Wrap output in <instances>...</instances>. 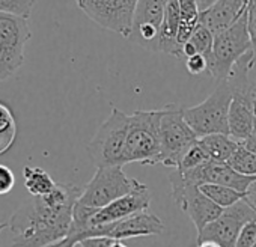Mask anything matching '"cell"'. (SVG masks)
<instances>
[{"label": "cell", "mask_w": 256, "mask_h": 247, "mask_svg": "<svg viewBox=\"0 0 256 247\" xmlns=\"http://www.w3.org/2000/svg\"><path fill=\"white\" fill-rule=\"evenodd\" d=\"M252 52L247 30V11L229 29L214 36L212 53L208 59V74L218 83L228 80L234 66Z\"/></svg>", "instance_id": "5b68a950"}, {"label": "cell", "mask_w": 256, "mask_h": 247, "mask_svg": "<svg viewBox=\"0 0 256 247\" xmlns=\"http://www.w3.org/2000/svg\"><path fill=\"white\" fill-rule=\"evenodd\" d=\"M6 228H10V223H6V222H4V223H0V234H2Z\"/></svg>", "instance_id": "8d00e7d4"}, {"label": "cell", "mask_w": 256, "mask_h": 247, "mask_svg": "<svg viewBox=\"0 0 256 247\" xmlns=\"http://www.w3.org/2000/svg\"><path fill=\"white\" fill-rule=\"evenodd\" d=\"M24 187L32 194V198H40L48 194L58 182L50 176L48 172L38 166H24L23 168Z\"/></svg>", "instance_id": "e0dca14e"}, {"label": "cell", "mask_w": 256, "mask_h": 247, "mask_svg": "<svg viewBox=\"0 0 256 247\" xmlns=\"http://www.w3.org/2000/svg\"><path fill=\"white\" fill-rule=\"evenodd\" d=\"M256 244V217L247 222L235 242V247H253Z\"/></svg>", "instance_id": "d4e9b609"}, {"label": "cell", "mask_w": 256, "mask_h": 247, "mask_svg": "<svg viewBox=\"0 0 256 247\" xmlns=\"http://www.w3.org/2000/svg\"><path fill=\"white\" fill-rule=\"evenodd\" d=\"M36 0H0V12L29 18Z\"/></svg>", "instance_id": "603a6c76"}, {"label": "cell", "mask_w": 256, "mask_h": 247, "mask_svg": "<svg viewBox=\"0 0 256 247\" xmlns=\"http://www.w3.org/2000/svg\"><path fill=\"white\" fill-rule=\"evenodd\" d=\"M151 205V193H150V188L138 181L136 187L133 192H130L128 194L116 199L114 202L108 204L107 206L98 210L94 217L90 218L89 222V226L88 229L84 230V234L82 235V240H84V235L89 229L95 228V226H102V224H110V223H116V222H120L124 218H128L133 214H138L140 211H148Z\"/></svg>", "instance_id": "4fadbf2b"}, {"label": "cell", "mask_w": 256, "mask_h": 247, "mask_svg": "<svg viewBox=\"0 0 256 247\" xmlns=\"http://www.w3.org/2000/svg\"><path fill=\"white\" fill-rule=\"evenodd\" d=\"M250 101H252V110H253V118H254V130H256V86L252 83L250 89Z\"/></svg>", "instance_id": "1f68e13d"}, {"label": "cell", "mask_w": 256, "mask_h": 247, "mask_svg": "<svg viewBox=\"0 0 256 247\" xmlns=\"http://www.w3.org/2000/svg\"><path fill=\"white\" fill-rule=\"evenodd\" d=\"M44 247H76V242L66 236V238L60 240L58 242H53V244H48V246H44Z\"/></svg>", "instance_id": "4dcf8cb0"}, {"label": "cell", "mask_w": 256, "mask_h": 247, "mask_svg": "<svg viewBox=\"0 0 256 247\" xmlns=\"http://www.w3.org/2000/svg\"><path fill=\"white\" fill-rule=\"evenodd\" d=\"M163 230H164V223L158 216L150 211H140L120 222L95 226L89 229L84 235V240L92 238V236H108L112 240L122 241V240L136 238V236L160 235Z\"/></svg>", "instance_id": "7c38bea8"}, {"label": "cell", "mask_w": 256, "mask_h": 247, "mask_svg": "<svg viewBox=\"0 0 256 247\" xmlns=\"http://www.w3.org/2000/svg\"><path fill=\"white\" fill-rule=\"evenodd\" d=\"M169 182L172 187L174 200L176 202L180 210L190 217L198 234L202 232V229L206 224H210L222 216L223 208H220L211 199H208L199 190L198 184L187 181L182 176V174L176 169H174V172L169 174Z\"/></svg>", "instance_id": "52a82bcc"}, {"label": "cell", "mask_w": 256, "mask_h": 247, "mask_svg": "<svg viewBox=\"0 0 256 247\" xmlns=\"http://www.w3.org/2000/svg\"><path fill=\"white\" fill-rule=\"evenodd\" d=\"M199 190L223 210L235 205L236 202H240L246 198L244 193H240L234 188L218 186V184H202V186H199Z\"/></svg>", "instance_id": "ffe728a7"}, {"label": "cell", "mask_w": 256, "mask_h": 247, "mask_svg": "<svg viewBox=\"0 0 256 247\" xmlns=\"http://www.w3.org/2000/svg\"><path fill=\"white\" fill-rule=\"evenodd\" d=\"M247 5L248 0H217L211 8L200 12L199 23L216 36L234 26L247 11Z\"/></svg>", "instance_id": "5bb4252c"}, {"label": "cell", "mask_w": 256, "mask_h": 247, "mask_svg": "<svg viewBox=\"0 0 256 247\" xmlns=\"http://www.w3.org/2000/svg\"><path fill=\"white\" fill-rule=\"evenodd\" d=\"M98 26L130 40L139 0H74Z\"/></svg>", "instance_id": "30bf717a"}, {"label": "cell", "mask_w": 256, "mask_h": 247, "mask_svg": "<svg viewBox=\"0 0 256 247\" xmlns=\"http://www.w3.org/2000/svg\"><path fill=\"white\" fill-rule=\"evenodd\" d=\"M166 5L168 0H139L134 12L133 29L150 24L160 30L166 12Z\"/></svg>", "instance_id": "2e32d148"}, {"label": "cell", "mask_w": 256, "mask_h": 247, "mask_svg": "<svg viewBox=\"0 0 256 247\" xmlns=\"http://www.w3.org/2000/svg\"><path fill=\"white\" fill-rule=\"evenodd\" d=\"M212 46H214L212 32L199 23L196 30L193 32L192 38L182 47V59H188L194 54H202L208 60L212 53Z\"/></svg>", "instance_id": "ac0fdd59"}, {"label": "cell", "mask_w": 256, "mask_h": 247, "mask_svg": "<svg viewBox=\"0 0 256 247\" xmlns=\"http://www.w3.org/2000/svg\"><path fill=\"white\" fill-rule=\"evenodd\" d=\"M199 142L206 151L210 160L214 163H228L240 146V144L229 134H210L200 138Z\"/></svg>", "instance_id": "9a60e30c"}, {"label": "cell", "mask_w": 256, "mask_h": 247, "mask_svg": "<svg viewBox=\"0 0 256 247\" xmlns=\"http://www.w3.org/2000/svg\"><path fill=\"white\" fill-rule=\"evenodd\" d=\"M242 145H244L248 151H252V152L256 154V130H253L252 136H250L246 142H242Z\"/></svg>", "instance_id": "f546056e"}, {"label": "cell", "mask_w": 256, "mask_h": 247, "mask_svg": "<svg viewBox=\"0 0 256 247\" xmlns=\"http://www.w3.org/2000/svg\"><path fill=\"white\" fill-rule=\"evenodd\" d=\"M247 30L252 42V68L256 66V0H248L247 5Z\"/></svg>", "instance_id": "cb8c5ba5"}, {"label": "cell", "mask_w": 256, "mask_h": 247, "mask_svg": "<svg viewBox=\"0 0 256 247\" xmlns=\"http://www.w3.org/2000/svg\"><path fill=\"white\" fill-rule=\"evenodd\" d=\"M232 102V89L228 80L218 82L216 89L198 106L184 108V118L196 136L229 134L228 118Z\"/></svg>", "instance_id": "277c9868"}, {"label": "cell", "mask_w": 256, "mask_h": 247, "mask_svg": "<svg viewBox=\"0 0 256 247\" xmlns=\"http://www.w3.org/2000/svg\"><path fill=\"white\" fill-rule=\"evenodd\" d=\"M208 162H211V160H210L206 151L204 150V146L200 145V142L198 139L192 146H188L180 156V158H178V162H176V164H175L174 169L186 172V170L196 169V168H199V166H202V164H205Z\"/></svg>", "instance_id": "44dd1931"}, {"label": "cell", "mask_w": 256, "mask_h": 247, "mask_svg": "<svg viewBox=\"0 0 256 247\" xmlns=\"http://www.w3.org/2000/svg\"><path fill=\"white\" fill-rule=\"evenodd\" d=\"M16 186V175L14 172L6 166L0 164V196L8 194Z\"/></svg>", "instance_id": "484cf974"}, {"label": "cell", "mask_w": 256, "mask_h": 247, "mask_svg": "<svg viewBox=\"0 0 256 247\" xmlns=\"http://www.w3.org/2000/svg\"><path fill=\"white\" fill-rule=\"evenodd\" d=\"M128 114L113 107L108 118L101 124L86 150L92 163L98 168L125 164V144L128 133Z\"/></svg>", "instance_id": "3957f363"}, {"label": "cell", "mask_w": 256, "mask_h": 247, "mask_svg": "<svg viewBox=\"0 0 256 247\" xmlns=\"http://www.w3.org/2000/svg\"><path fill=\"white\" fill-rule=\"evenodd\" d=\"M160 110H136L128 118L125 144V164H158L162 163L160 142Z\"/></svg>", "instance_id": "7a4b0ae2"}, {"label": "cell", "mask_w": 256, "mask_h": 247, "mask_svg": "<svg viewBox=\"0 0 256 247\" xmlns=\"http://www.w3.org/2000/svg\"><path fill=\"white\" fill-rule=\"evenodd\" d=\"M199 138L192 130L184 118V108L176 104L163 107L160 120V142H162V164L174 169L180 156L192 146Z\"/></svg>", "instance_id": "9c48e42d"}, {"label": "cell", "mask_w": 256, "mask_h": 247, "mask_svg": "<svg viewBox=\"0 0 256 247\" xmlns=\"http://www.w3.org/2000/svg\"><path fill=\"white\" fill-rule=\"evenodd\" d=\"M110 247H128V246H125V244H124L122 241H119V240H114L113 244H112Z\"/></svg>", "instance_id": "d590c367"}, {"label": "cell", "mask_w": 256, "mask_h": 247, "mask_svg": "<svg viewBox=\"0 0 256 247\" xmlns=\"http://www.w3.org/2000/svg\"><path fill=\"white\" fill-rule=\"evenodd\" d=\"M253 247H256V244H254V246H253Z\"/></svg>", "instance_id": "74e56055"}, {"label": "cell", "mask_w": 256, "mask_h": 247, "mask_svg": "<svg viewBox=\"0 0 256 247\" xmlns=\"http://www.w3.org/2000/svg\"><path fill=\"white\" fill-rule=\"evenodd\" d=\"M138 180L128 178L120 166L98 168L92 180L83 187L78 204L101 210L134 190Z\"/></svg>", "instance_id": "ba28073f"}, {"label": "cell", "mask_w": 256, "mask_h": 247, "mask_svg": "<svg viewBox=\"0 0 256 247\" xmlns=\"http://www.w3.org/2000/svg\"><path fill=\"white\" fill-rule=\"evenodd\" d=\"M244 199H246V202H247L248 205H252V206L256 210V181L248 187V190H247Z\"/></svg>", "instance_id": "f1b7e54d"}, {"label": "cell", "mask_w": 256, "mask_h": 247, "mask_svg": "<svg viewBox=\"0 0 256 247\" xmlns=\"http://www.w3.org/2000/svg\"><path fill=\"white\" fill-rule=\"evenodd\" d=\"M114 240L108 238V236H92V238H86L83 241H80L78 244L82 247H110L113 244Z\"/></svg>", "instance_id": "83f0119b"}, {"label": "cell", "mask_w": 256, "mask_h": 247, "mask_svg": "<svg viewBox=\"0 0 256 247\" xmlns=\"http://www.w3.org/2000/svg\"><path fill=\"white\" fill-rule=\"evenodd\" d=\"M228 164L247 176H256V154L248 151L242 144H240V146L236 148L235 154L230 157V160L228 162Z\"/></svg>", "instance_id": "7402d4cb"}, {"label": "cell", "mask_w": 256, "mask_h": 247, "mask_svg": "<svg viewBox=\"0 0 256 247\" xmlns=\"http://www.w3.org/2000/svg\"><path fill=\"white\" fill-rule=\"evenodd\" d=\"M30 38L28 18L0 12V82L20 70L24 62V47Z\"/></svg>", "instance_id": "8992f818"}, {"label": "cell", "mask_w": 256, "mask_h": 247, "mask_svg": "<svg viewBox=\"0 0 256 247\" xmlns=\"http://www.w3.org/2000/svg\"><path fill=\"white\" fill-rule=\"evenodd\" d=\"M254 217L256 210L242 199L235 205L224 208L218 218L206 224L202 232L198 234V242L214 241L222 247H235L242 226Z\"/></svg>", "instance_id": "8fae6325"}, {"label": "cell", "mask_w": 256, "mask_h": 247, "mask_svg": "<svg viewBox=\"0 0 256 247\" xmlns=\"http://www.w3.org/2000/svg\"><path fill=\"white\" fill-rule=\"evenodd\" d=\"M186 68L193 76H200L204 72H208V60L202 54H194L188 59H186Z\"/></svg>", "instance_id": "4316f807"}, {"label": "cell", "mask_w": 256, "mask_h": 247, "mask_svg": "<svg viewBox=\"0 0 256 247\" xmlns=\"http://www.w3.org/2000/svg\"><path fill=\"white\" fill-rule=\"evenodd\" d=\"M198 247H222L214 241H204V242H198Z\"/></svg>", "instance_id": "836d02e7"}, {"label": "cell", "mask_w": 256, "mask_h": 247, "mask_svg": "<svg viewBox=\"0 0 256 247\" xmlns=\"http://www.w3.org/2000/svg\"><path fill=\"white\" fill-rule=\"evenodd\" d=\"M82 193L78 186L58 182L48 194L24 202L10 222L14 247H44L66 238Z\"/></svg>", "instance_id": "6da1fadb"}, {"label": "cell", "mask_w": 256, "mask_h": 247, "mask_svg": "<svg viewBox=\"0 0 256 247\" xmlns=\"http://www.w3.org/2000/svg\"><path fill=\"white\" fill-rule=\"evenodd\" d=\"M17 139V122L14 112L5 102H0V156L11 150Z\"/></svg>", "instance_id": "d6986e66"}, {"label": "cell", "mask_w": 256, "mask_h": 247, "mask_svg": "<svg viewBox=\"0 0 256 247\" xmlns=\"http://www.w3.org/2000/svg\"><path fill=\"white\" fill-rule=\"evenodd\" d=\"M250 80H252V83L256 86V66H253V68L250 70Z\"/></svg>", "instance_id": "e575fe53"}, {"label": "cell", "mask_w": 256, "mask_h": 247, "mask_svg": "<svg viewBox=\"0 0 256 247\" xmlns=\"http://www.w3.org/2000/svg\"><path fill=\"white\" fill-rule=\"evenodd\" d=\"M216 2H217V0H196L198 8H199L200 12H204V11H206L208 8H211Z\"/></svg>", "instance_id": "d6a6232c"}]
</instances>
